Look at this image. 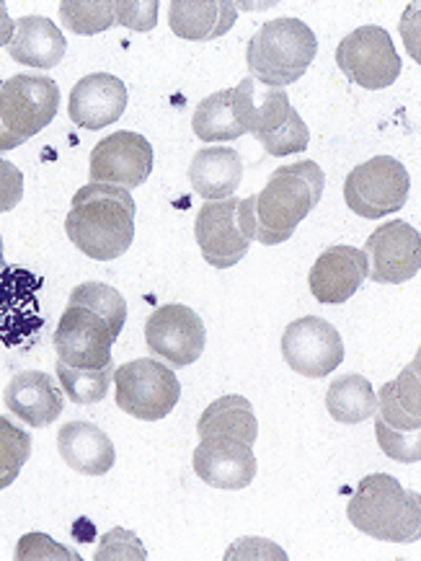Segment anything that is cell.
I'll list each match as a JSON object with an SVG mask.
<instances>
[{"mask_svg": "<svg viewBox=\"0 0 421 561\" xmlns=\"http://www.w3.org/2000/svg\"><path fill=\"white\" fill-rule=\"evenodd\" d=\"M66 233L78 251L96 262L122 256L135 241V199L122 186H81L66 218Z\"/></svg>", "mask_w": 421, "mask_h": 561, "instance_id": "1", "label": "cell"}, {"mask_svg": "<svg viewBox=\"0 0 421 561\" xmlns=\"http://www.w3.org/2000/svg\"><path fill=\"white\" fill-rule=\"evenodd\" d=\"M326 174L316 161H295L280 167L259 194H254L256 241L277 247L292 239L300 222L324 197Z\"/></svg>", "mask_w": 421, "mask_h": 561, "instance_id": "2", "label": "cell"}, {"mask_svg": "<svg viewBox=\"0 0 421 561\" xmlns=\"http://www.w3.org/2000/svg\"><path fill=\"white\" fill-rule=\"evenodd\" d=\"M354 530L388 543H413L421 538V500L390 473H373L356 484L347 507Z\"/></svg>", "mask_w": 421, "mask_h": 561, "instance_id": "3", "label": "cell"}, {"mask_svg": "<svg viewBox=\"0 0 421 561\" xmlns=\"http://www.w3.org/2000/svg\"><path fill=\"white\" fill-rule=\"evenodd\" d=\"M318 39L300 19H274L254 34L246 49L248 73L267 89H282L300 81L316 60Z\"/></svg>", "mask_w": 421, "mask_h": 561, "instance_id": "4", "label": "cell"}, {"mask_svg": "<svg viewBox=\"0 0 421 561\" xmlns=\"http://www.w3.org/2000/svg\"><path fill=\"white\" fill-rule=\"evenodd\" d=\"M195 239L210 267H235L256 241L254 194L204 203L195 222Z\"/></svg>", "mask_w": 421, "mask_h": 561, "instance_id": "5", "label": "cell"}, {"mask_svg": "<svg viewBox=\"0 0 421 561\" xmlns=\"http://www.w3.org/2000/svg\"><path fill=\"white\" fill-rule=\"evenodd\" d=\"M112 383L117 388V407L142 422L166 420L182 396V383L174 370L148 357L132 359L114 370Z\"/></svg>", "mask_w": 421, "mask_h": 561, "instance_id": "6", "label": "cell"}, {"mask_svg": "<svg viewBox=\"0 0 421 561\" xmlns=\"http://www.w3.org/2000/svg\"><path fill=\"white\" fill-rule=\"evenodd\" d=\"M411 179L401 161L375 156L349 171L344 182L347 207L360 218L381 220L401 210L409 199Z\"/></svg>", "mask_w": 421, "mask_h": 561, "instance_id": "7", "label": "cell"}, {"mask_svg": "<svg viewBox=\"0 0 421 561\" xmlns=\"http://www.w3.org/2000/svg\"><path fill=\"white\" fill-rule=\"evenodd\" d=\"M337 65L349 81L367 91H381L401 76V55L383 26H360L337 47Z\"/></svg>", "mask_w": 421, "mask_h": 561, "instance_id": "8", "label": "cell"}, {"mask_svg": "<svg viewBox=\"0 0 421 561\" xmlns=\"http://www.w3.org/2000/svg\"><path fill=\"white\" fill-rule=\"evenodd\" d=\"M60 89L49 76H13L0 85V119L21 140L34 138L57 117Z\"/></svg>", "mask_w": 421, "mask_h": 561, "instance_id": "9", "label": "cell"}, {"mask_svg": "<svg viewBox=\"0 0 421 561\" xmlns=\"http://www.w3.org/2000/svg\"><path fill=\"white\" fill-rule=\"evenodd\" d=\"M207 332L189 306L166 304L155 308L145 323V344L171 370L189 368L204 352Z\"/></svg>", "mask_w": 421, "mask_h": 561, "instance_id": "10", "label": "cell"}, {"mask_svg": "<svg viewBox=\"0 0 421 561\" xmlns=\"http://www.w3.org/2000/svg\"><path fill=\"white\" fill-rule=\"evenodd\" d=\"M282 357L305 378H326L344 363L341 334L320 316H303L282 334Z\"/></svg>", "mask_w": 421, "mask_h": 561, "instance_id": "11", "label": "cell"}, {"mask_svg": "<svg viewBox=\"0 0 421 561\" xmlns=\"http://www.w3.org/2000/svg\"><path fill=\"white\" fill-rule=\"evenodd\" d=\"M248 133H254L269 156L282 158L303 153L311 146V129L290 104L288 91L254 85V110L248 119Z\"/></svg>", "mask_w": 421, "mask_h": 561, "instance_id": "12", "label": "cell"}, {"mask_svg": "<svg viewBox=\"0 0 421 561\" xmlns=\"http://www.w3.org/2000/svg\"><path fill=\"white\" fill-rule=\"evenodd\" d=\"M367 277L381 285L409 283L421 272V233L404 220L377 226L365 241Z\"/></svg>", "mask_w": 421, "mask_h": 561, "instance_id": "13", "label": "cell"}, {"mask_svg": "<svg viewBox=\"0 0 421 561\" xmlns=\"http://www.w3.org/2000/svg\"><path fill=\"white\" fill-rule=\"evenodd\" d=\"M117 336L102 316L81 306H68L55 332L57 359L73 368L102 370L112 365V344Z\"/></svg>", "mask_w": 421, "mask_h": 561, "instance_id": "14", "label": "cell"}, {"mask_svg": "<svg viewBox=\"0 0 421 561\" xmlns=\"http://www.w3.org/2000/svg\"><path fill=\"white\" fill-rule=\"evenodd\" d=\"M153 171V146L140 133L119 129L91 150V179L96 184L135 190L145 184Z\"/></svg>", "mask_w": 421, "mask_h": 561, "instance_id": "15", "label": "cell"}, {"mask_svg": "<svg viewBox=\"0 0 421 561\" xmlns=\"http://www.w3.org/2000/svg\"><path fill=\"white\" fill-rule=\"evenodd\" d=\"M195 473L215 489H246L256 479V456L248 443L233 437H199L195 450Z\"/></svg>", "mask_w": 421, "mask_h": 561, "instance_id": "16", "label": "cell"}, {"mask_svg": "<svg viewBox=\"0 0 421 561\" xmlns=\"http://www.w3.org/2000/svg\"><path fill=\"white\" fill-rule=\"evenodd\" d=\"M367 279V256L354 247H331L313 264L308 285L313 298L324 306H341Z\"/></svg>", "mask_w": 421, "mask_h": 561, "instance_id": "17", "label": "cell"}, {"mask_svg": "<svg viewBox=\"0 0 421 561\" xmlns=\"http://www.w3.org/2000/svg\"><path fill=\"white\" fill-rule=\"evenodd\" d=\"M127 110V85L117 76L91 73L70 91L68 114L78 127L102 129L122 119Z\"/></svg>", "mask_w": 421, "mask_h": 561, "instance_id": "18", "label": "cell"}, {"mask_svg": "<svg viewBox=\"0 0 421 561\" xmlns=\"http://www.w3.org/2000/svg\"><path fill=\"white\" fill-rule=\"evenodd\" d=\"M3 399L11 414H16L28 427H47L62 414V407H66L62 388L55 383L49 373L42 370L16 373L11 383L5 386Z\"/></svg>", "mask_w": 421, "mask_h": 561, "instance_id": "19", "label": "cell"}, {"mask_svg": "<svg viewBox=\"0 0 421 561\" xmlns=\"http://www.w3.org/2000/svg\"><path fill=\"white\" fill-rule=\"evenodd\" d=\"M57 450L68 469L85 473V477H104L114 469V460H117L109 435L91 422H68L66 427H60Z\"/></svg>", "mask_w": 421, "mask_h": 561, "instance_id": "20", "label": "cell"}, {"mask_svg": "<svg viewBox=\"0 0 421 561\" xmlns=\"http://www.w3.org/2000/svg\"><path fill=\"white\" fill-rule=\"evenodd\" d=\"M238 19L231 0H174L168 5V26L178 39L207 42L227 34Z\"/></svg>", "mask_w": 421, "mask_h": 561, "instance_id": "21", "label": "cell"}, {"mask_svg": "<svg viewBox=\"0 0 421 561\" xmlns=\"http://www.w3.org/2000/svg\"><path fill=\"white\" fill-rule=\"evenodd\" d=\"M68 53L66 34L45 16H21L13 21L9 55L26 68H57Z\"/></svg>", "mask_w": 421, "mask_h": 561, "instance_id": "22", "label": "cell"}, {"mask_svg": "<svg viewBox=\"0 0 421 561\" xmlns=\"http://www.w3.org/2000/svg\"><path fill=\"white\" fill-rule=\"evenodd\" d=\"M189 182L191 190L207 203L233 197L244 182V161H241L238 150L225 146L197 150L189 163Z\"/></svg>", "mask_w": 421, "mask_h": 561, "instance_id": "23", "label": "cell"}, {"mask_svg": "<svg viewBox=\"0 0 421 561\" xmlns=\"http://www.w3.org/2000/svg\"><path fill=\"white\" fill-rule=\"evenodd\" d=\"M421 357L417 352L413 363L406 368L401 376L390 383H385L377 391L375 414L390 430H401V433H419L421 430V386H419Z\"/></svg>", "mask_w": 421, "mask_h": 561, "instance_id": "24", "label": "cell"}, {"mask_svg": "<svg viewBox=\"0 0 421 561\" xmlns=\"http://www.w3.org/2000/svg\"><path fill=\"white\" fill-rule=\"evenodd\" d=\"M197 433L199 437H233V440L254 445L259 437V422H256L252 401L231 393L204 409L197 422Z\"/></svg>", "mask_w": 421, "mask_h": 561, "instance_id": "25", "label": "cell"}, {"mask_svg": "<svg viewBox=\"0 0 421 561\" xmlns=\"http://www.w3.org/2000/svg\"><path fill=\"white\" fill-rule=\"evenodd\" d=\"M191 129L199 140L204 142H223L244 138L248 133L244 119H241L238 104H235V91L225 89L212 93L197 104L195 117H191Z\"/></svg>", "mask_w": 421, "mask_h": 561, "instance_id": "26", "label": "cell"}, {"mask_svg": "<svg viewBox=\"0 0 421 561\" xmlns=\"http://www.w3.org/2000/svg\"><path fill=\"white\" fill-rule=\"evenodd\" d=\"M377 396L367 378L349 373L328 386L326 409L334 422L339 424H360L375 414Z\"/></svg>", "mask_w": 421, "mask_h": 561, "instance_id": "27", "label": "cell"}, {"mask_svg": "<svg viewBox=\"0 0 421 561\" xmlns=\"http://www.w3.org/2000/svg\"><path fill=\"white\" fill-rule=\"evenodd\" d=\"M55 370H57V378H60V388L78 407H91V404H98V401H104L114 378V365H106L102 370H83L57 359Z\"/></svg>", "mask_w": 421, "mask_h": 561, "instance_id": "28", "label": "cell"}, {"mask_svg": "<svg viewBox=\"0 0 421 561\" xmlns=\"http://www.w3.org/2000/svg\"><path fill=\"white\" fill-rule=\"evenodd\" d=\"M60 19L68 32L91 37L117 26V0H66L60 3Z\"/></svg>", "mask_w": 421, "mask_h": 561, "instance_id": "29", "label": "cell"}, {"mask_svg": "<svg viewBox=\"0 0 421 561\" xmlns=\"http://www.w3.org/2000/svg\"><path fill=\"white\" fill-rule=\"evenodd\" d=\"M68 306H81L85 311L102 316L117 334H122L127 321V300L117 287L104 283H83L70 293Z\"/></svg>", "mask_w": 421, "mask_h": 561, "instance_id": "30", "label": "cell"}, {"mask_svg": "<svg viewBox=\"0 0 421 561\" xmlns=\"http://www.w3.org/2000/svg\"><path fill=\"white\" fill-rule=\"evenodd\" d=\"M28 456H32V435L9 416H0V492L19 479Z\"/></svg>", "mask_w": 421, "mask_h": 561, "instance_id": "31", "label": "cell"}, {"mask_svg": "<svg viewBox=\"0 0 421 561\" xmlns=\"http://www.w3.org/2000/svg\"><path fill=\"white\" fill-rule=\"evenodd\" d=\"M375 437L383 453L388 458L401 460V463H419L421 460V437L419 433H401V430H390L375 416Z\"/></svg>", "mask_w": 421, "mask_h": 561, "instance_id": "32", "label": "cell"}, {"mask_svg": "<svg viewBox=\"0 0 421 561\" xmlns=\"http://www.w3.org/2000/svg\"><path fill=\"white\" fill-rule=\"evenodd\" d=\"M96 561H145L148 559V551L142 549L140 538L132 534V530H125V528H112L109 534L102 538V543H98V551L94 553Z\"/></svg>", "mask_w": 421, "mask_h": 561, "instance_id": "33", "label": "cell"}, {"mask_svg": "<svg viewBox=\"0 0 421 561\" xmlns=\"http://www.w3.org/2000/svg\"><path fill=\"white\" fill-rule=\"evenodd\" d=\"M81 561L75 551L52 541L45 534H26L16 546V561Z\"/></svg>", "mask_w": 421, "mask_h": 561, "instance_id": "34", "label": "cell"}, {"mask_svg": "<svg viewBox=\"0 0 421 561\" xmlns=\"http://www.w3.org/2000/svg\"><path fill=\"white\" fill-rule=\"evenodd\" d=\"M117 24L132 32H150L159 24V3L155 0H117Z\"/></svg>", "mask_w": 421, "mask_h": 561, "instance_id": "35", "label": "cell"}, {"mask_svg": "<svg viewBox=\"0 0 421 561\" xmlns=\"http://www.w3.org/2000/svg\"><path fill=\"white\" fill-rule=\"evenodd\" d=\"M24 199V174L0 158V213H9Z\"/></svg>", "mask_w": 421, "mask_h": 561, "instance_id": "36", "label": "cell"}, {"mask_svg": "<svg viewBox=\"0 0 421 561\" xmlns=\"http://www.w3.org/2000/svg\"><path fill=\"white\" fill-rule=\"evenodd\" d=\"M13 37V21L9 16V9H5V3H0V47L9 45Z\"/></svg>", "mask_w": 421, "mask_h": 561, "instance_id": "37", "label": "cell"}, {"mask_svg": "<svg viewBox=\"0 0 421 561\" xmlns=\"http://www.w3.org/2000/svg\"><path fill=\"white\" fill-rule=\"evenodd\" d=\"M19 146H24V140L16 138V135H11L9 129H5L3 119H0V156H3V153H9V150L19 148Z\"/></svg>", "mask_w": 421, "mask_h": 561, "instance_id": "38", "label": "cell"}, {"mask_svg": "<svg viewBox=\"0 0 421 561\" xmlns=\"http://www.w3.org/2000/svg\"><path fill=\"white\" fill-rule=\"evenodd\" d=\"M3 262H5V259H3V239H0V267H3Z\"/></svg>", "mask_w": 421, "mask_h": 561, "instance_id": "39", "label": "cell"}]
</instances>
